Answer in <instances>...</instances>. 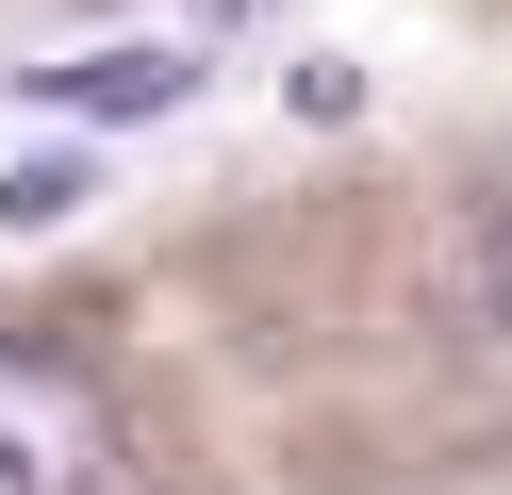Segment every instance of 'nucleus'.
I'll use <instances>...</instances> for the list:
<instances>
[{
    "instance_id": "nucleus-1",
    "label": "nucleus",
    "mask_w": 512,
    "mask_h": 495,
    "mask_svg": "<svg viewBox=\"0 0 512 495\" xmlns=\"http://www.w3.org/2000/svg\"><path fill=\"white\" fill-rule=\"evenodd\" d=\"M0 495H116V396L50 347H0Z\"/></svg>"
},
{
    "instance_id": "nucleus-2",
    "label": "nucleus",
    "mask_w": 512,
    "mask_h": 495,
    "mask_svg": "<svg viewBox=\"0 0 512 495\" xmlns=\"http://www.w3.org/2000/svg\"><path fill=\"white\" fill-rule=\"evenodd\" d=\"M34 99L83 116V132H133V116H182V99H199V50H182V33H116V50H83V66H34Z\"/></svg>"
},
{
    "instance_id": "nucleus-3",
    "label": "nucleus",
    "mask_w": 512,
    "mask_h": 495,
    "mask_svg": "<svg viewBox=\"0 0 512 495\" xmlns=\"http://www.w3.org/2000/svg\"><path fill=\"white\" fill-rule=\"evenodd\" d=\"M83 198H100V149H34V165H0V248H34V231H67Z\"/></svg>"
},
{
    "instance_id": "nucleus-4",
    "label": "nucleus",
    "mask_w": 512,
    "mask_h": 495,
    "mask_svg": "<svg viewBox=\"0 0 512 495\" xmlns=\"http://www.w3.org/2000/svg\"><path fill=\"white\" fill-rule=\"evenodd\" d=\"M496 314H512V231H496Z\"/></svg>"
},
{
    "instance_id": "nucleus-5",
    "label": "nucleus",
    "mask_w": 512,
    "mask_h": 495,
    "mask_svg": "<svg viewBox=\"0 0 512 495\" xmlns=\"http://www.w3.org/2000/svg\"><path fill=\"white\" fill-rule=\"evenodd\" d=\"M199 17H265V0H199Z\"/></svg>"
}]
</instances>
